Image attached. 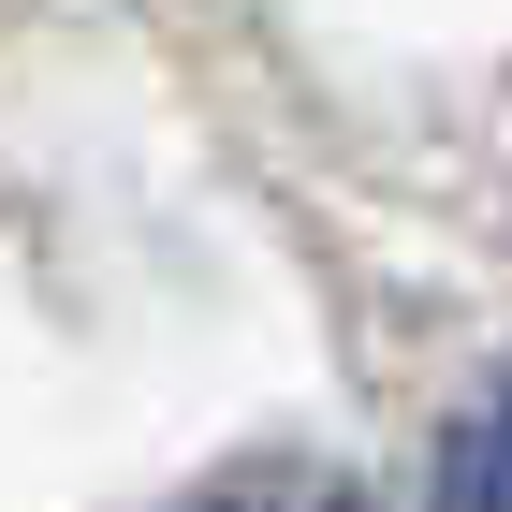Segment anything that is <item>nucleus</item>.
<instances>
[{
    "label": "nucleus",
    "mask_w": 512,
    "mask_h": 512,
    "mask_svg": "<svg viewBox=\"0 0 512 512\" xmlns=\"http://www.w3.org/2000/svg\"><path fill=\"white\" fill-rule=\"evenodd\" d=\"M439 512H512V381L469 410V439H454V469H439Z\"/></svg>",
    "instance_id": "nucleus-1"
},
{
    "label": "nucleus",
    "mask_w": 512,
    "mask_h": 512,
    "mask_svg": "<svg viewBox=\"0 0 512 512\" xmlns=\"http://www.w3.org/2000/svg\"><path fill=\"white\" fill-rule=\"evenodd\" d=\"M264 512H322V498H264Z\"/></svg>",
    "instance_id": "nucleus-2"
}]
</instances>
